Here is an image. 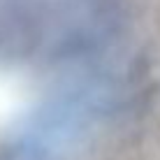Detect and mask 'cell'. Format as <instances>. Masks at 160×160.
Wrapping results in <instances>:
<instances>
[{
	"mask_svg": "<svg viewBox=\"0 0 160 160\" xmlns=\"http://www.w3.org/2000/svg\"><path fill=\"white\" fill-rule=\"evenodd\" d=\"M23 102H26L23 86L14 77L0 72V125L9 123L14 116H19Z\"/></svg>",
	"mask_w": 160,
	"mask_h": 160,
	"instance_id": "6da1fadb",
	"label": "cell"
}]
</instances>
